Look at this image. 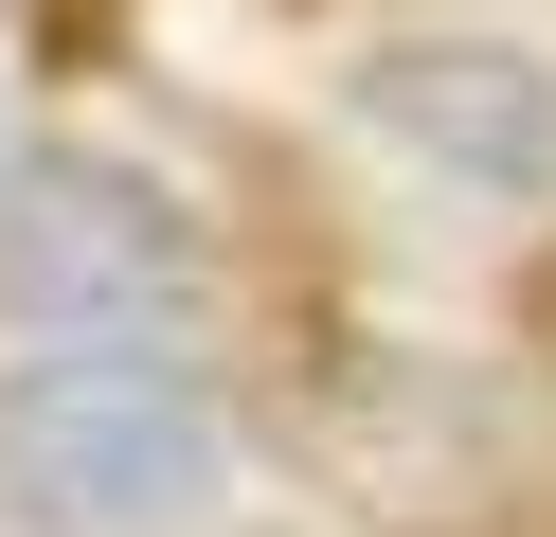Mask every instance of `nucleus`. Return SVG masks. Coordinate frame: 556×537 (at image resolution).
Instances as JSON below:
<instances>
[{
  "label": "nucleus",
  "instance_id": "obj_3",
  "mask_svg": "<svg viewBox=\"0 0 556 537\" xmlns=\"http://www.w3.org/2000/svg\"><path fill=\"white\" fill-rule=\"evenodd\" d=\"M0 286L37 322H73V341H144V322L198 305V233L162 179L126 162H18V197H0Z\"/></svg>",
  "mask_w": 556,
  "mask_h": 537
},
{
  "label": "nucleus",
  "instance_id": "obj_5",
  "mask_svg": "<svg viewBox=\"0 0 556 537\" xmlns=\"http://www.w3.org/2000/svg\"><path fill=\"white\" fill-rule=\"evenodd\" d=\"M0 197H18V143H0Z\"/></svg>",
  "mask_w": 556,
  "mask_h": 537
},
{
  "label": "nucleus",
  "instance_id": "obj_4",
  "mask_svg": "<svg viewBox=\"0 0 556 537\" xmlns=\"http://www.w3.org/2000/svg\"><path fill=\"white\" fill-rule=\"evenodd\" d=\"M359 126L467 197H556V54H520V36H377Z\"/></svg>",
  "mask_w": 556,
  "mask_h": 537
},
{
  "label": "nucleus",
  "instance_id": "obj_2",
  "mask_svg": "<svg viewBox=\"0 0 556 537\" xmlns=\"http://www.w3.org/2000/svg\"><path fill=\"white\" fill-rule=\"evenodd\" d=\"M305 465H324L359 520H484L503 501V412H484L467 358H413V341H359L288 394Z\"/></svg>",
  "mask_w": 556,
  "mask_h": 537
},
{
  "label": "nucleus",
  "instance_id": "obj_1",
  "mask_svg": "<svg viewBox=\"0 0 556 537\" xmlns=\"http://www.w3.org/2000/svg\"><path fill=\"white\" fill-rule=\"evenodd\" d=\"M0 501L37 537H162L216 501V394L144 341H73L0 376Z\"/></svg>",
  "mask_w": 556,
  "mask_h": 537
},
{
  "label": "nucleus",
  "instance_id": "obj_6",
  "mask_svg": "<svg viewBox=\"0 0 556 537\" xmlns=\"http://www.w3.org/2000/svg\"><path fill=\"white\" fill-rule=\"evenodd\" d=\"M0 537H37V520H18V501H0Z\"/></svg>",
  "mask_w": 556,
  "mask_h": 537
}]
</instances>
